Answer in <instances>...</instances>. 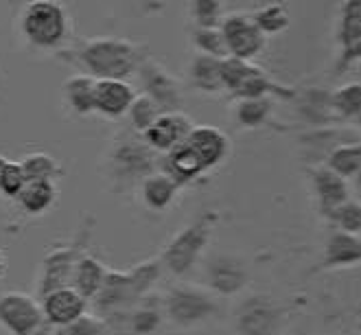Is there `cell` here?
Instances as JSON below:
<instances>
[{"label":"cell","instance_id":"1","mask_svg":"<svg viewBox=\"0 0 361 335\" xmlns=\"http://www.w3.org/2000/svg\"><path fill=\"white\" fill-rule=\"evenodd\" d=\"M138 47L118 37L92 39L81 51V64L90 71L92 79H121L132 75L138 66Z\"/></svg>","mask_w":361,"mask_h":335},{"label":"cell","instance_id":"2","mask_svg":"<svg viewBox=\"0 0 361 335\" xmlns=\"http://www.w3.org/2000/svg\"><path fill=\"white\" fill-rule=\"evenodd\" d=\"M20 29L37 49H51L68 33V16L53 0H33L20 13Z\"/></svg>","mask_w":361,"mask_h":335},{"label":"cell","instance_id":"3","mask_svg":"<svg viewBox=\"0 0 361 335\" xmlns=\"http://www.w3.org/2000/svg\"><path fill=\"white\" fill-rule=\"evenodd\" d=\"M221 35L228 51V57L250 61L265 49V35L252 23L245 13H232L221 20Z\"/></svg>","mask_w":361,"mask_h":335},{"label":"cell","instance_id":"4","mask_svg":"<svg viewBox=\"0 0 361 335\" xmlns=\"http://www.w3.org/2000/svg\"><path fill=\"white\" fill-rule=\"evenodd\" d=\"M42 322V307L31 296L9 291L0 298V324L13 335H33Z\"/></svg>","mask_w":361,"mask_h":335},{"label":"cell","instance_id":"5","mask_svg":"<svg viewBox=\"0 0 361 335\" xmlns=\"http://www.w3.org/2000/svg\"><path fill=\"white\" fill-rule=\"evenodd\" d=\"M166 309L176 324H195L208 318L215 311V305L204 291L193 289L190 285H182L171 291V296L166 300Z\"/></svg>","mask_w":361,"mask_h":335},{"label":"cell","instance_id":"6","mask_svg":"<svg viewBox=\"0 0 361 335\" xmlns=\"http://www.w3.org/2000/svg\"><path fill=\"white\" fill-rule=\"evenodd\" d=\"M184 145L197 156L204 171L219 164L230 152L228 136L219 128H212V125H197V128H193L184 138Z\"/></svg>","mask_w":361,"mask_h":335},{"label":"cell","instance_id":"7","mask_svg":"<svg viewBox=\"0 0 361 335\" xmlns=\"http://www.w3.org/2000/svg\"><path fill=\"white\" fill-rule=\"evenodd\" d=\"M134 99H136V92L127 81L94 79V97H92L94 112L110 116V118H118L127 114Z\"/></svg>","mask_w":361,"mask_h":335},{"label":"cell","instance_id":"8","mask_svg":"<svg viewBox=\"0 0 361 335\" xmlns=\"http://www.w3.org/2000/svg\"><path fill=\"white\" fill-rule=\"evenodd\" d=\"M206 237H208V230L202 221L182 230V233L171 241V245L166 248V255H164L166 265L171 267V272L184 274V272L195 263L200 250L206 243Z\"/></svg>","mask_w":361,"mask_h":335},{"label":"cell","instance_id":"9","mask_svg":"<svg viewBox=\"0 0 361 335\" xmlns=\"http://www.w3.org/2000/svg\"><path fill=\"white\" fill-rule=\"evenodd\" d=\"M190 130L193 125L182 112H166L152 123V128L145 132V140L158 152H171L184 142Z\"/></svg>","mask_w":361,"mask_h":335},{"label":"cell","instance_id":"10","mask_svg":"<svg viewBox=\"0 0 361 335\" xmlns=\"http://www.w3.org/2000/svg\"><path fill=\"white\" fill-rule=\"evenodd\" d=\"M83 313H86V300L73 287L53 289L47 294L44 303H42V316L55 327L71 324L77 318H81Z\"/></svg>","mask_w":361,"mask_h":335},{"label":"cell","instance_id":"11","mask_svg":"<svg viewBox=\"0 0 361 335\" xmlns=\"http://www.w3.org/2000/svg\"><path fill=\"white\" fill-rule=\"evenodd\" d=\"M237 322L243 335H271L279 327V309L263 296L250 298L239 309Z\"/></svg>","mask_w":361,"mask_h":335},{"label":"cell","instance_id":"12","mask_svg":"<svg viewBox=\"0 0 361 335\" xmlns=\"http://www.w3.org/2000/svg\"><path fill=\"white\" fill-rule=\"evenodd\" d=\"M313 186H315V193H317V200H320V208H322L324 215H331L339 204H344V202L350 200L346 180L331 173L326 166H324V169L315 171Z\"/></svg>","mask_w":361,"mask_h":335},{"label":"cell","instance_id":"13","mask_svg":"<svg viewBox=\"0 0 361 335\" xmlns=\"http://www.w3.org/2000/svg\"><path fill=\"white\" fill-rule=\"evenodd\" d=\"M105 276H108V272L94 257H83L73 269V289L83 300L97 298L103 289Z\"/></svg>","mask_w":361,"mask_h":335},{"label":"cell","instance_id":"14","mask_svg":"<svg viewBox=\"0 0 361 335\" xmlns=\"http://www.w3.org/2000/svg\"><path fill=\"white\" fill-rule=\"evenodd\" d=\"M361 259V243L357 235L333 233L324 248V265L326 267H348L357 265Z\"/></svg>","mask_w":361,"mask_h":335},{"label":"cell","instance_id":"15","mask_svg":"<svg viewBox=\"0 0 361 335\" xmlns=\"http://www.w3.org/2000/svg\"><path fill=\"white\" fill-rule=\"evenodd\" d=\"M164 176L171 178L178 186L180 184H186L190 182L193 178H197L202 171H204V166L200 164L197 156L190 152L186 145H178L176 150L171 152H166V160H164Z\"/></svg>","mask_w":361,"mask_h":335},{"label":"cell","instance_id":"16","mask_svg":"<svg viewBox=\"0 0 361 335\" xmlns=\"http://www.w3.org/2000/svg\"><path fill=\"white\" fill-rule=\"evenodd\" d=\"M208 276L210 285L221 294H235L247 281L245 269L235 259H217L215 263H210Z\"/></svg>","mask_w":361,"mask_h":335},{"label":"cell","instance_id":"17","mask_svg":"<svg viewBox=\"0 0 361 335\" xmlns=\"http://www.w3.org/2000/svg\"><path fill=\"white\" fill-rule=\"evenodd\" d=\"M55 195H57L55 182L27 180L25 186H23V191L18 193L16 200L20 202V206H23L27 213L39 215V213H44L47 208H51V204L55 202Z\"/></svg>","mask_w":361,"mask_h":335},{"label":"cell","instance_id":"18","mask_svg":"<svg viewBox=\"0 0 361 335\" xmlns=\"http://www.w3.org/2000/svg\"><path fill=\"white\" fill-rule=\"evenodd\" d=\"M152 73L147 75V97H152L156 101V106L160 108V112H178L176 106H178V101H180V92L176 88V83L173 79L164 75L160 68L152 66L149 68Z\"/></svg>","mask_w":361,"mask_h":335},{"label":"cell","instance_id":"19","mask_svg":"<svg viewBox=\"0 0 361 335\" xmlns=\"http://www.w3.org/2000/svg\"><path fill=\"white\" fill-rule=\"evenodd\" d=\"M92 97H94V79L90 75H77L63 83V101L77 114L94 112Z\"/></svg>","mask_w":361,"mask_h":335},{"label":"cell","instance_id":"20","mask_svg":"<svg viewBox=\"0 0 361 335\" xmlns=\"http://www.w3.org/2000/svg\"><path fill=\"white\" fill-rule=\"evenodd\" d=\"M176 193H178V184L164 173H154L142 180V200L154 211L166 208L173 202Z\"/></svg>","mask_w":361,"mask_h":335},{"label":"cell","instance_id":"21","mask_svg":"<svg viewBox=\"0 0 361 335\" xmlns=\"http://www.w3.org/2000/svg\"><path fill=\"white\" fill-rule=\"evenodd\" d=\"M326 169L335 173L337 178H355L361 169V150L359 142H346L333 150V154L326 160Z\"/></svg>","mask_w":361,"mask_h":335},{"label":"cell","instance_id":"22","mask_svg":"<svg viewBox=\"0 0 361 335\" xmlns=\"http://www.w3.org/2000/svg\"><path fill=\"white\" fill-rule=\"evenodd\" d=\"M219 68H221V59L200 55L193 61V66H190V77H193V83L200 90H204V92H217V90H221Z\"/></svg>","mask_w":361,"mask_h":335},{"label":"cell","instance_id":"23","mask_svg":"<svg viewBox=\"0 0 361 335\" xmlns=\"http://www.w3.org/2000/svg\"><path fill=\"white\" fill-rule=\"evenodd\" d=\"M259 68L252 64V61H243V59H235V57H226L221 59V68H219V75H221V88L226 90H232V92H239L245 81L257 73Z\"/></svg>","mask_w":361,"mask_h":335},{"label":"cell","instance_id":"24","mask_svg":"<svg viewBox=\"0 0 361 335\" xmlns=\"http://www.w3.org/2000/svg\"><path fill=\"white\" fill-rule=\"evenodd\" d=\"M339 39L346 49V59L357 57L359 53V3H346L342 11V25H339Z\"/></svg>","mask_w":361,"mask_h":335},{"label":"cell","instance_id":"25","mask_svg":"<svg viewBox=\"0 0 361 335\" xmlns=\"http://www.w3.org/2000/svg\"><path fill=\"white\" fill-rule=\"evenodd\" d=\"M250 18L263 35H276L289 27V13L281 5H267Z\"/></svg>","mask_w":361,"mask_h":335},{"label":"cell","instance_id":"26","mask_svg":"<svg viewBox=\"0 0 361 335\" xmlns=\"http://www.w3.org/2000/svg\"><path fill=\"white\" fill-rule=\"evenodd\" d=\"M20 166H23L27 180H49V182H55V178L59 173L57 162L51 156H47V154H29L23 162H20Z\"/></svg>","mask_w":361,"mask_h":335},{"label":"cell","instance_id":"27","mask_svg":"<svg viewBox=\"0 0 361 335\" xmlns=\"http://www.w3.org/2000/svg\"><path fill=\"white\" fill-rule=\"evenodd\" d=\"M271 110V103L267 97L263 99H241L237 106V118L245 128H259L265 123L267 114Z\"/></svg>","mask_w":361,"mask_h":335},{"label":"cell","instance_id":"28","mask_svg":"<svg viewBox=\"0 0 361 335\" xmlns=\"http://www.w3.org/2000/svg\"><path fill=\"white\" fill-rule=\"evenodd\" d=\"M127 114H130L134 128L140 130V132L145 134L147 130L152 128V123H154L162 112H160V108L156 106V101H154L152 97L142 95V97H136V99H134V103L130 106V110H127Z\"/></svg>","mask_w":361,"mask_h":335},{"label":"cell","instance_id":"29","mask_svg":"<svg viewBox=\"0 0 361 335\" xmlns=\"http://www.w3.org/2000/svg\"><path fill=\"white\" fill-rule=\"evenodd\" d=\"M329 217L337 224L339 233L357 235L359 237V230H361V206H359L357 200H348L344 204H339Z\"/></svg>","mask_w":361,"mask_h":335},{"label":"cell","instance_id":"30","mask_svg":"<svg viewBox=\"0 0 361 335\" xmlns=\"http://www.w3.org/2000/svg\"><path fill=\"white\" fill-rule=\"evenodd\" d=\"M195 44L206 57H215V59H226L228 51L224 44V35L219 27H206V29H195Z\"/></svg>","mask_w":361,"mask_h":335},{"label":"cell","instance_id":"31","mask_svg":"<svg viewBox=\"0 0 361 335\" xmlns=\"http://www.w3.org/2000/svg\"><path fill=\"white\" fill-rule=\"evenodd\" d=\"M333 108L342 116H359L361 110V86L359 81L346 83L344 88L335 90L333 95Z\"/></svg>","mask_w":361,"mask_h":335},{"label":"cell","instance_id":"32","mask_svg":"<svg viewBox=\"0 0 361 335\" xmlns=\"http://www.w3.org/2000/svg\"><path fill=\"white\" fill-rule=\"evenodd\" d=\"M190 13H193L197 29L206 27H219V13H221V3L217 0H197L190 5Z\"/></svg>","mask_w":361,"mask_h":335},{"label":"cell","instance_id":"33","mask_svg":"<svg viewBox=\"0 0 361 335\" xmlns=\"http://www.w3.org/2000/svg\"><path fill=\"white\" fill-rule=\"evenodd\" d=\"M27 178H25V171L20 162H9L5 164L3 169V176H0V191H3L7 197H18V193L23 191Z\"/></svg>","mask_w":361,"mask_h":335},{"label":"cell","instance_id":"34","mask_svg":"<svg viewBox=\"0 0 361 335\" xmlns=\"http://www.w3.org/2000/svg\"><path fill=\"white\" fill-rule=\"evenodd\" d=\"M55 335H101V322L97 318L83 313V316L77 318L75 322L57 327Z\"/></svg>","mask_w":361,"mask_h":335},{"label":"cell","instance_id":"35","mask_svg":"<svg viewBox=\"0 0 361 335\" xmlns=\"http://www.w3.org/2000/svg\"><path fill=\"white\" fill-rule=\"evenodd\" d=\"M5 272V257H3V252H0V274Z\"/></svg>","mask_w":361,"mask_h":335},{"label":"cell","instance_id":"36","mask_svg":"<svg viewBox=\"0 0 361 335\" xmlns=\"http://www.w3.org/2000/svg\"><path fill=\"white\" fill-rule=\"evenodd\" d=\"M5 164H7V160L0 156V176H3V169H5Z\"/></svg>","mask_w":361,"mask_h":335}]
</instances>
